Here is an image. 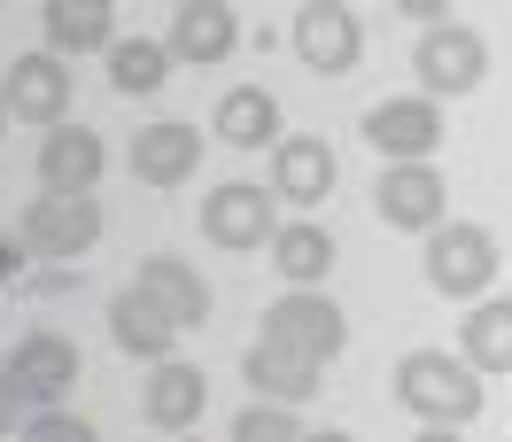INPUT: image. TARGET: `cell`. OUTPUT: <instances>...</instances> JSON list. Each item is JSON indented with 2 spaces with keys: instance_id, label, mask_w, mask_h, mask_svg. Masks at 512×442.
<instances>
[{
  "instance_id": "6da1fadb",
  "label": "cell",
  "mask_w": 512,
  "mask_h": 442,
  "mask_svg": "<svg viewBox=\"0 0 512 442\" xmlns=\"http://www.w3.org/2000/svg\"><path fill=\"white\" fill-rule=\"evenodd\" d=\"M396 404L427 427H474L481 419V373L450 349H412L396 357Z\"/></svg>"
},
{
  "instance_id": "7a4b0ae2",
  "label": "cell",
  "mask_w": 512,
  "mask_h": 442,
  "mask_svg": "<svg viewBox=\"0 0 512 442\" xmlns=\"http://www.w3.org/2000/svg\"><path fill=\"white\" fill-rule=\"evenodd\" d=\"M489 280H497V241H489V225L443 218L427 233V287H435V295L474 303V295H489Z\"/></svg>"
},
{
  "instance_id": "3957f363",
  "label": "cell",
  "mask_w": 512,
  "mask_h": 442,
  "mask_svg": "<svg viewBox=\"0 0 512 442\" xmlns=\"http://www.w3.org/2000/svg\"><path fill=\"white\" fill-rule=\"evenodd\" d=\"M365 148L381 163H427L443 148V109H435V94L373 101V109H365Z\"/></svg>"
},
{
  "instance_id": "277c9868",
  "label": "cell",
  "mask_w": 512,
  "mask_h": 442,
  "mask_svg": "<svg viewBox=\"0 0 512 442\" xmlns=\"http://www.w3.org/2000/svg\"><path fill=\"white\" fill-rule=\"evenodd\" d=\"M412 70H419V86L427 94H474L481 86V70H489V39L474 32V24H427L412 47Z\"/></svg>"
},
{
  "instance_id": "5b68a950",
  "label": "cell",
  "mask_w": 512,
  "mask_h": 442,
  "mask_svg": "<svg viewBox=\"0 0 512 442\" xmlns=\"http://www.w3.org/2000/svg\"><path fill=\"white\" fill-rule=\"evenodd\" d=\"M280 194L272 187H249V179H225L210 202H202V241H218V249H272V233H280V210H272Z\"/></svg>"
},
{
  "instance_id": "8992f818",
  "label": "cell",
  "mask_w": 512,
  "mask_h": 442,
  "mask_svg": "<svg viewBox=\"0 0 512 442\" xmlns=\"http://www.w3.org/2000/svg\"><path fill=\"white\" fill-rule=\"evenodd\" d=\"M264 334L326 365V357H342V342H350V318H342V303L319 295V287H288V295L264 311Z\"/></svg>"
},
{
  "instance_id": "52a82bcc",
  "label": "cell",
  "mask_w": 512,
  "mask_h": 442,
  "mask_svg": "<svg viewBox=\"0 0 512 442\" xmlns=\"http://www.w3.org/2000/svg\"><path fill=\"white\" fill-rule=\"evenodd\" d=\"M295 55L319 70V78H350L365 55V24H357L342 0H303L295 8Z\"/></svg>"
},
{
  "instance_id": "ba28073f",
  "label": "cell",
  "mask_w": 512,
  "mask_h": 442,
  "mask_svg": "<svg viewBox=\"0 0 512 442\" xmlns=\"http://www.w3.org/2000/svg\"><path fill=\"white\" fill-rule=\"evenodd\" d=\"M24 241L32 256H86L101 241V202L94 194H32V210H24Z\"/></svg>"
},
{
  "instance_id": "9c48e42d",
  "label": "cell",
  "mask_w": 512,
  "mask_h": 442,
  "mask_svg": "<svg viewBox=\"0 0 512 442\" xmlns=\"http://www.w3.org/2000/svg\"><path fill=\"white\" fill-rule=\"evenodd\" d=\"M0 101H8V117H24V125H63V117H70V63L55 55V47L16 55Z\"/></svg>"
},
{
  "instance_id": "30bf717a",
  "label": "cell",
  "mask_w": 512,
  "mask_h": 442,
  "mask_svg": "<svg viewBox=\"0 0 512 442\" xmlns=\"http://www.w3.org/2000/svg\"><path fill=\"white\" fill-rule=\"evenodd\" d=\"M443 171L435 163H388L381 187H373V210H381V225H396V233H435L443 225Z\"/></svg>"
},
{
  "instance_id": "8fae6325",
  "label": "cell",
  "mask_w": 512,
  "mask_h": 442,
  "mask_svg": "<svg viewBox=\"0 0 512 442\" xmlns=\"http://www.w3.org/2000/svg\"><path fill=\"white\" fill-rule=\"evenodd\" d=\"M0 373L16 380L32 404H47V396H70V380H78V342L70 334H55V326H32L24 342L8 349V365Z\"/></svg>"
},
{
  "instance_id": "7c38bea8",
  "label": "cell",
  "mask_w": 512,
  "mask_h": 442,
  "mask_svg": "<svg viewBox=\"0 0 512 442\" xmlns=\"http://www.w3.org/2000/svg\"><path fill=\"white\" fill-rule=\"evenodd\" d=\"M171 63H194V70H210V63H225L233 47H241V16L225 8V0H179L171 8Z\"/></svg>"
},
{
  "instance_id": "4fadbf2b",
  "label": "cell",
  "mask_w": 512,
  "mask_h": 442,
  "mask_svg": "<svg viewBox=\"0 0 512 442\" xmlns=\"http://www.w3.org/2000/svg\"><path fill=\"white\" fill-rule=\"evenodd\" d=\"M241 373H249V388L256 396H280V404H311L326 388V365L319 357H303V349H288V342H272V334H256L249 342V357H241Z\"/></svg>"
},
{
  "instance_id": "5bb4252c",
  "label": "cell",
  "mask_w": 512,
  "mask_h": 442,
  "mask_svg": "<svg viewBox=\"0 0 512 442\" xmlns=\"http://www.w3.org/2000/svg\"><path fill=\"white\" fill-rule=\"evenodd\" d=\"M272 194L295 202V210H319L326 194H334V148H326L319 132H295L272 148Z\"/></svg>"
},
{
  "instance_id": "9a60e30c",
  "label": "cell",
  "mask_w": 512,
  "mask_h": 442,
  "mask_svg": "<svg viewBox=\"0 0 512 442\" xmlns=\"http://www.w3.org/2000/svg\"><path fill=\"white\" fill-rule=\"evenodd\" d=\"M101 163H109V148L86 125H47V140H39V179L55 194H94Z\"/></svg>"
},
{
  "instance_id": "2e32d148",
  "label": "cell",
  "mask_w": 512,
  "mask_h": 442,
  "mask_svg": "<svg viewBox=\"0 0 512 442\" xmlns=\"http://www.w3.org/2000/svg\"><path fill=\"white\" fill-rule=\"evenodd\" d=\"M202 404H210V380L194 373V365H179V357H156V373H148V388H140L148 427L179 435V427H194V419H202Z\"/></svg>"
},
{
  "instance_id": "e0dca14e",
  "label": "cell",
  "mask_w": 512,
  "mask_h": 442,
  "mask_svg": "<svg viewBox=\"0 0 512 442\" xmlns=\"http://www.w3.org/2000/svg\"><path fill=\"white\" fill-rule=\"evenodd\" d=\"M194 163H202V132H194V125L132 132V179H148V187H187Z\"/></svg>"
},
{
  "instance_id": "ac0fdd59",
  "label": "cell",
  "mask_w": 512,
  "mask_h": 442,
  "mask_svg": "<svg viewBox=\"0 0 512 442\" xmlns=\"http://www.w3.org/2000/svg\"><path fill=\"white\" fill-rule=\"evenodd\" d=\"M109 334H117V349H125V357H148V365H156V357H171V349H179V334H187V326L163 311V303H148L140 287H125V295L109 303Z\"/></svg>"
},
{
  "instance_id": "d6986e66",
  "label": "cell",
  "mask_w": 512,
  "mask_h": 442,
  "mask_svg": "<svg viewBox=\"0 0 512 442\" xmlns=\"http://www.w3.org/2000/svg\"><path fill=\"white\" fill-rule=\"evenodd\" d=\"M458 357L474 373H512V295H474V311L458 318Z\"/></svg>"
},
{
  "instance_id": "ffe728a7",
  "label": "cell",
  "mask_w": 512,
  "mask_h": 442,
  "mask_svg": "<svg viewBox=\"0 0 512 442\" xmlns=\"http://www.w3.org/2000/svg\"><path fill=\"white\" fill-rule=\"evenodd\" d=\"M132 287H140L148 303H163L179 326H202V318H210V287H202V272L179 264V256H148V264L132 272Z\"/></svg>"
},
{
  "instance_id": "44dd1931",
  "label": "cell",
  "mask_w": 512,
  "mask_h": 442,
  "mask_svg": "<svg viewBox=\"0 0 512 442\" xmlns=\"http://www.w3.org/2000/svg\"><path fill=\"white\" fill-rule=\"evenodd\" d=\"M225 148H280V101L264 94V86H233L218 101V117H210Z\"/></svg>"
},
{
  "instance_id": "7402d4cb",
  "label": "cell",
  "mask_w": 512,
  "mask_h": 442,
  "mask_svg": "<svg viewBox=\"0 0 512 442\" xmlns=\"http://www.w3.org/2000/svg\"><path fill=\"white\" fill-rule=\"evenodd\" d=\"M272 264H280V280L288 287H319L334 272V241H326V225H280L272 233Z\"/></svg>"
},
{
  "instance_id": "603a6c76",
  "label": "cell",
  "mask_w": 512,
  "mask_h": 442,
  "mask_svg": "<svg viewBox=\"0 0 512 442\" xmlns=\"http://www.w3.org/2000/svg\"><path fill=\"white\" fill-rule=\"evenodd\" d=\"M47 47L55 55H109V8L101 0H47Z\"/></svg>"
},
{
  "instance_id": "cb8c5ba5",
  "label": "cell",
  "mask_w": 512,
  "mask_h": 442,
  "mask_svg": "<svg viewBox=\"0 0 512 442\" xmlns=\"http://www.w3.org/2000/svg\"><path fill=\"white\" fill-rule=\"evenodd\" d=\"M163 78H171V47H156V39H109V86L117 94H156Z\"/></svg>"
},
{
  "instance_id": "d4e9b609",
  "label": "cell",
  "mask_w": 512,
  "mask_h": 442,
  "mask_svg": "<svg viewBox=\"0 0 512 442\" xmlns=\"http://www.w3.org/2000/svg\"><path fill=\"white\" fill-rule=\"evenodd\" d=\"M295 435H303V419H295L280 396H256V404L233 419V442H295Z\"/></svg>"
},
{
  "instance_id": "484cf974",
  "label": "cell",
  "mask_w": 512,
  "mask_h": 442,
  "mask_svg": "<svg viewBox=\"0 0 512 442\" xmlns=\"http://www.w3.org/2000/svg\"><path fill=\"white\" fill-rule=\"evenodd\" d=\"M24 435H32V442H94V427H86V419H70V411H32V419H24Z\"/></svg>"
},
{
  "instance_id": "4316f807",
  "label": "cell",
  "mask_w": 512,
  "mask_h": 442,
  "mask_svg": "<svg viewBox=\"0 0 512 442\" xmlns=\"http://www.w3.org/2000/svg\"><path fill=\"white\" fill-rule=\"evenodd\" d=\"M24 419H32V396H24V388H16V380L0 373V435H16V427H24Z\"/></svg>"
},
{
  "instance_id": "83f0119b",
  "label": "cell",
  "mask_w": 512,
  "mask_h": 442,
  "mask_svg": "<svg viewBox=\"0 0 512 442\" xmlns=\"http://www.w3.org/2000/svg\"><path fill=\"white\" fill-rule=\"evenodd\" d=\"M24 249H32V241H8V233H0V287L24 272Z\"/></svg>"
},
{
  "instance_id": "f1b7e54d",
  "label": "cell",
  "mask_w": 512,
  "mask_h": 442,
  "mask_svg": "<svg viewBox=\"0 0 512 442\" xmlns=\"http://www.w3.org/2000/svg\"><path fill=\"white\" fill-rule=\"evenodd\" d=\"M388 8H404V16H419V24H443L450 0H388Z\"/></svg>"
},
{
  "instance_id": "f546056e",
  "label": "cell",
  "mask_w": 512,
  "mask_h": 442,
  "mask_svg": "<svg viewBox=\"0 0 512 442\" xmlns=\"http://www.w3.org/2000/svg\"><path fill=\"white\" fill-rule=\"evenodd\" d=\"M101 8H117V0H101Z\"/></svg>"
},
{
  "instance_id": "4dcf8cb0",
  "label": "cell",
  "mask_w": 512,
  "mask_h": 442,
  "mask_svg": "<svg viewBox=\"0 0 512 442\" xmlns=\"http://www.w3.org/2000/svg\"><path fill=\"white\" fill-rule=\"evenodd\" d=\"M0 117H8V101H0Z\"/></svg>"
}]
</instances>
